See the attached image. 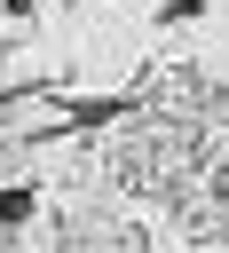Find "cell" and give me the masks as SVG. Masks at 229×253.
<instances>
[{"mask_svg":"<svg viewBox=\"0 0 229 253\" xmlns=\"http://www.w3.org/2000/svg\"><path fill=\"white\" fill-rule=\"evenodd\" d=\"M24 213H32V190H8L0 198V221H24Z\"/></svg>","mask_w":229,"mask_h":253,"instance_id":"6da1fadb","label":"cell"}]
</instances>
